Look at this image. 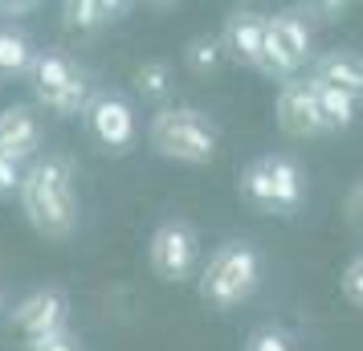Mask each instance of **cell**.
I'll return each mask as SVG.
<instances>
[{
	"instance_id": "cell-7",
	"label": "cell",
	"mask_w": 363,
	"mask_h": 351,
	"mask_svg": "<svg viewBox=\"0 0 363 351\" xmlns=\"http://www.w3.org/2000/svg\"><path fill=\"white\" fill-rule=\"evenodd\" d=\"M82 127L86 139L111 160L131 155L139 143V111L123 90H94L82 111Z\"/></svg>"
},
{
	"instance_id": "cell-13",
	"label": "cell",
	"mask_w": 363,
	"mask_h": 351,
	"mask_svg": "<svg viewBox=\"0 0 363 351\" xmlns=\"http://www.w3.org/2000/svg\"><path fill=\"white\" fill-rule=\"evenodd\" d=\"M311 78L314 82L330 86V90H343L351 99L363 102V53L359 50H327L311 62Z\"/></svg>"
},
{
	"instance_id": "cell-24",
	"label": "cell",
	"mask_w": 363,
	"mask_h": 351,
	"mask_svg": "<svg viewBox=\"0 0 363 351\" xmlns=\"http://www.w3.org/2000/svg\"><path fill=\"white\" fill-rule=\"evenodd\" d=\"M306 13H327L323 21H343L347 17V4H311Z\"/></svg>"
},
{
	"instance_id": "cell-1",
	"label": "cell",
	"mask_w": 363,
	"mask_h": 351,
	"mask_svg": "<svg viewBox=\"0 0 363 351\" xmlns=\"http://www.w3.org/2000/svg\"><path fill=\"white\" fill-rule=\"evenodd\" d=\"M21 213L45 241H69L82 225V201L74 184V160L62 151H41L21 180Z\"/></svg>"
},
{
	"instance_id": "cell-21",
	"label": "cell",
	"mask_w": 363,
	"mask_h": 351,
	"mask_svg": "<svg viewBox=\"0 0 363 351\" xmlns=\"http://www.w3.org/2000/svg\"><path fill=\"white\" fill-rule=\"evenodd\" d=\"M25 351H82V343H78V335L69 331V327H62V331L41 335L33 343H25Z\"/></svg>"
},
{
	"instance_id": "cell-11",
	"label": "cell",
	"mask_w": 363,
	"mask_h": 351,
	"mask_svg": "<svg viewBox=\"0 0 363 351\" xmlns=\"http://www.w3.org/2000/svg\"><path fill=\"white\" fill-rule=\"evenodd\" d=\"M45 143V123L37 115V106H0V155L13 164L29 167L41 155Z\"/></svg>"
},
{
	"instance_id": "cell-22",
	"label": "cell",
	"mask_w": 363,
	"mask_h": 351,
	"mask_svg": "<svg viewBox=\"0 0 363 351\" xmlns=\"http://www.w3.org/2000/svg\"><path fill=\"white\" fill-rule=\"evenodd\" d=\"M21 180H25V167L0 155V201H13L21 192Z\"/></svg>"
},
{
	"instance_id": "cell-12",
	"label": "cell",
	"mask_w": 363,
	"mask_h": 351,
	"mask_svg": "<svg viewBox=\"0 0 363 351\" xmlns=\"http://www.w3.org/2000/svg\"><path fill=\"white\" fill-rule=\"evenodd\" d=\"M216 37H220L229 62H237V66H245V69H257L262 41H265V13H257V9H233L229 17H225V29Z\"/></svg>"
},
{
	"instance_id": "cell-20",
	"label": "cell",
	"mask_w": 363,
	"mask_h": 351,
	"mask_svg": "<svg viewBox=\"0 0 363 351\" xmlns=\"http://www.w3.org/2000/svg\"><path fill=\"white\" fill-rule=\"evenodd\" d=\"M339 286H343V299L351 302L355 311H363V253H355V257L347 262Z\"/></svg>"
},
{
	"instance_id": "cell-16",
	"label": "cell",
	"mask_w": 363,
	"mask_h": 351,
	"mask_svg": "<svg viewBox=\"0 0 363 351\" xmlns=\"http://www.w3.org/2000/svg\"><path fill=\"white\" fill-rule=\"evenodd\" d=\"M311 78V74H306ZM314 82V78H311ZM314 99H318V115H323V131L327 135H339V131H351L355 118H359V99H351L343 90H330V86L314 82Z\"/></svg>"
},
{
	"instance_id": "cell-17",
	"label": "cell",
	"mask_w": 363,
	"mask_h": 351,
	"mask_svg": "<svg viewBox=\"0 0 363 351\" xmlns=\"http://www.w3.org/2000/svg\"><path fill=\"white\" fill-rule=\"evenodd\" d=\"M225 45H220V37L213 33H200L188 41V50H184V66L192 69V78H216L220 69H225Z\"/></svg>"
},
{
	"instance_id": "cell-9",
	"label": "cell",
	"mask_w": 363,
	"mask_h": 351,
	"mask_svg": "<svg viewBox=\"0 0 363 351\" xmlns=\"http://www.w3.org/2000/svg\"><path fill=\"white\" fill-rule=\"evenodd\" d=\"M274 118H278V131L286 139H318V135H327L323 131V115H318V99H314L311 78H290V82L278 86Z\"/></svg>"
},
{
	"instance_id": "cell-8",
	"label": "cell",
	"mask_w": 363,
	"mask_h": 351,
	"mask_svg": "<svg viewBox=\"0 0 363 351\" xmlns=\"http://www.w3.org/2000/svg\"><path fill=\"white\" fill-rule=\"evenodd\" d=\"M147 262L155 269V278L167 286H184L196 278L200 269V233L192 221L184 217H167L155 225L147 245Z\"/></svg>"
},
{
	"instance_id": "cell-2",
	"label": "cell",
	"mask_w": 363,
	"mask_h": 351,
	"mask_svg": "<svg viewBox=\"0 0 363 351\" xmlns=\"http://www.w3.org/2000/svg\"><path fill=\"white\" fill-rule=\"evenodd\" d=\"M262 278H265V266L257 245L253 241H225V245H216L208 253V262H204L196 278V294L213 311H237L257 294Z\"/></svg>"
},
{
	"instance_id": "cell-25",
	"label": "cell",
	"mask_w": 363,
	"mask_h": 351,
	"mask_svg": "<svg viewBox=\"0 0 363 351\" xmlns=\"http://www.w3.org/2000/svg\"><path fill=\"white\" fill-rule=\"evenodd\" d=\"M29 9H33V4H9V0L0 4V13H29Z\"/></svg>"
},
{
	"instance_id": "cell-5",
	"label": "cell",
	"mask_w": 363,
	"mask_h": 351,
	"mask_svg": "<svg viewBox=\"0 0 363 351\" xmlns=\"http://www.w3.org/2000/svg\"><path fill=\"white\" fill-rule=\"evenodd\" d=\"M25 82L33 90L37 111H50L53 118H82L86 102L94 94L90 74L78 66V57L62 50H37Z\"/></svg>"
},
{
	"instance_id": "cell-19",
	"label": "cell",
	"mask_w": 363,
	"mask_h": 351,
	"mask_svg": "<svg viewBox=\"0 0 363 351\" xmlns=\"http://www.w3.org/2000/svg\"><path fill=\"white\" fill-rule=\"evenodd\" d=\"M245 351H294V343H290V335L281 331V327H257V331L249 335Z\"/></svg>"
},
{
	"instance_id": "cell-3",
	"label": "cell",
	"mask_w": 363,
	"mask_h": 351,
	"mask_svg": "<svg viewBox=\"0 0 363 351\" xmlns=\"http://www.w3.org/2000/svg\"><path fill=\"white\" fill-rule=\"evenodd\" d=\"M147 143L164 160L204 167L220 151V127L200 106H160L147 118Z\"/></svg>"
},
{
	"instance_id": "cell-18",
	"label": "cell",
	"mask_w": 363,
	"mask_h": 351,
	"mask_svg": "<svg viewBox=\"0 0 363 351\" xmlns=\"http://www.w3.org/2000/svg\"><path fill=\"white\" fill-rule=\"evenodd\" d=\"M135 86H139V94L147 102H164L172 94V66L160 62V57H151V62H143L135 69Z\"/></svg>"
},
{
	"instance_id": "cell-4",
	"label": "cell",
	"mask_w": 363,
	"mask_h": 351,
	"mask_svg": "<svg viewBox=\"0 0 363 351\" xmlns=\"http://www.w3.org/2000/svg\"><path fill=\"white\" fill-rule=\"evenodd\" d=\"M237 192L241 201L253 208V213H265V217H290L302 208L306 201V172L294 155L286 151H269V155H257L241 167L237 176Z\"/></svg>"
},
{
	"instance_id": "cell-6",
	"label": "cell",
	"mask_w": 363,
	"mask_h": 351,
	"mask_svg": "<svg viewBox=\"0 0 363 351\" xmlns=\"http://www.w3.org/2000/svg\"><path fill=\"white\" fill-rule=\"evenodd\" d=\"M314 62V29L302 13H265V41H262V62L257 74L274 82L302 78V69Z\"/></svg>"
},
{
	"instance_id": "cell-23",
	"label": "cell",
	"mask_w": 363,
	"mask_h": 351,
	"mask_svg": "<svg viewBox=\"0 0 363 351\" xmlns=\"http://www.w3.org/2000/svg\"><path fill=\"white\" fill-rule=\"evenodd\" d=\"M343 213H347V225L363 233V180L351 184V192H347V201H343Z\"/></svg>"
},
{
	"instance_id": "cell-14",
	"label": "cell",
	"mask_w": 363,
	"mask_h": 351,
	"mask_svg": "<svg viewBox=\"0 0 363 351\" xmlns=\"http://www.w3.org/2000/svg\"><path fill=\"white\" fill-rule=\"evenodd\" d=\"M33 57H37V45L29 29H21L13 21H0V86L25 82Z\"/></svg>"
},
{
	"instance_id": "cell-10",
	"label": "cell",
	"mask_w": 363,
	"mask_h": 351,
	"mask_svg": "<svg viewBox=\"0 0 363 351\" xmlns=\"http://www.w3.org/2000/svg\"><path fill=\"white\" fill-rule=\"evenodd\" d=\"M9 323H13V331H17L25 343H33V339H41V335L62 331V327L69 323L66 290H57V286H41V290H33V294H25V299L13 306Z\"/></svg>"
},
{
	"instance_id": "cell-15",
	"label": "cell",
	"mask_w": 363,
	"mask_h": 351,
	"mask_svg": "<svg viewBox=\"0 0 363 351\" xmlns=\"http://www.w3.org/2000/svg\"><path fill=\"white\" fill-rule=\"evenodd\" d=\"M131 13V4L123 0H66L62 4V25L74 33H99L106 25H115Z\"/></svg>"
},
{
	"instance_id": "cell-26",
	"label": "cell",
	"mask_w": 363,
	"mask_h": 351,
	"mask_svg": "<svg viewBox=\"0 0 363 351\" xmlns=\"http://www.w3.org/2000/svg\"><path fill=\"white\" fill-rule=\"evenodd\" d=\"M0 315H4V286H0Z\"/></svg>"
}]
</instances>
